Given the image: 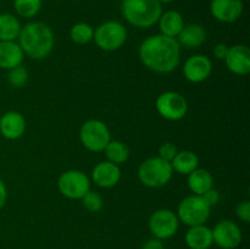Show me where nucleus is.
<instances>
[{
    "label": "nucleus",
    "mask_w": 250,
    "mask_h": 249,
    "mask_svg": "<svg viewBox=\"0 0 250 249\" xmlns=\"http://www.w3.org/2000/svg\"><path fill=\"white\" fill-rule=\"evenodd\" d=\"M227 53H229V46L226 44H216L214 48V55L216 59H221V60H225V58L227 56Z\"/></svg>",
    "instance_id": "473e14b6"
},
{
    "label": "nucleus",
    "mask_w": 250,
    "mask_h": 249,
    "mask_svg": "<svg viewBox=\"0 0 250 249\" xmlns=\"http://www.w3.org/2000/svg\"><path fill=\"white\" fill-rule=\"evenodd\" d=\"M21 32L20 21L11 14H0V42H14Z\"/></svg>",
    "instance_id": "5701e85b"
},
{
    "label": "nucleus",
    "mask_w": 250,
    "mask_h": 249,
    "mask_svg": "<svg viewBox=\"0 0 250 249\" xmlns=\"http://www.w3.org/2000/svg\"><path fill=\"white\" fill-rule=\"evenodd\" d=\"M212 71V63L205 55H194L183 65V75L189 82L199 83L207 80Z\"/></svg>",
    "instance_id": "f8f14e48"
},
{
    "label": "nucleus",
    "mask_w": 250,
    "mask_h": 249,
    "mask_svg": "<svg viewBox=\"0 0 250 249\" xmlns=\"http://www.w3.org/2000/svg\"><path fill=\"white\" fill-rule=\"evenodd\" d=\"M20 46L33 59H44L54 46V33L43 22H31L21 28L19 36Z\"/></svg>",
    "instance_id": "f03ea898"
},
{
    "label": "nucleus",
    "mask_w": 250,
    "mask_h": 249,
    "mask_svg": "<svg viewBox=\"0 0 250 249\" xmlns=\"http://www.w3.org/2000/svg\"><path fill=\"white\" fill-rule=\"evenodd\" d=\"M122 14L133 26L149 28L159 21L163 7L158 0H124Z\"/></svg>",
    "instance_id": "7ed1b4c3"
},
{
    "label": "nucleus",
    "mask_w": 250,
    "mask_h": 249,
    "mask_svg": "<svg viewBox=\"0 0 250 249\" xmlns=\"http://www.w3.org/2000/svg\"><path fill=\"white\" fill-rule=\"evenodd\" d=\"M210 211L211 208L204 202L202 195L193 194L185 198L180 203L177 217L187 226H198V225H204L209 220Z\"/></svg>",
    "instance_id": "39448f33"
},
{
    "label": "nucleus",
    "mask_w": 250,
    "mask_h": 249,
    "mask_svg": "<svg viewBox=\"0 0 250 249\" xmlns=\"http://www.w3.org/2000/svg\"><path fill=\"white\" fill-rule=\"evenodd\" d=\"M198 165H199V159L197 154L189 150L177 151L176 156L171 161L172 170L182 175H189L192 171L198 168Z\"/></svg>",
    "instance_id": "4be33fe9"
},
{
    "label": "nucleus",
    "mask_w": 250,
    "mask_h": 249,
    "mask_svg": "<svg viewBox=\"0 0 250 249\" xmlns=\"http://www.w3.org/2000/svg\"><path fill=\"white\" fill-rule=\"evenodd\" d=\"M158 1L160 2V4H168V2L173 1V0H158Z\"/></svg>",
    "instance_id": "f704fd0d"
},
{
    "label": "nucleus",
    "mask_w": 250,
    "mask_h": 249,
    "mask_svg": "<svg viewBox=\"0 0 250 249\" xmlns=\"http://www.w3.org/2000/svg\"><path fill=\"white\" fill-rule=\"evenodd\" d=\"M104 150L110 163L116 164V165L126 163L129 156L128 146L124 142L120 141H110Z\"/></svg>",
    "instance_id": "b1692460"
},
{
    "label": "nucleus",
    "mask_w": 250,
    "mask_h": 249,
    "mask_svg": "<svg viewBox=\"0 0 250 249\" xmlns=\"http://www.w3.org/2000/svg\"><path fill=\"white\" fill-rule=\"evenodd\" d=\"M80 138L84 148L95 153L104 151L109 142L111 141L109 128L100 120H89L84 122L81 127Z\"/></svg>",
    "instance_id": "0eeeda50"
},
{
    "label": "nucleus",
    "mask_w": 250,
    "mask_h": 249,
    "mask_svg": "<svg viewBox=\"0 0 250 249\" xmlns=\"http://www.w3.org/2000/svg\"><path fill=\"white\" fill-rule=\"evenodd\" d=\"M7 78H9V83L12 87H22V85L26 84L27 80H28V72H27L26 68L20 65L10 70Z\"/></svg>",
    "instance_id": "cd10ccee"
},
{
    "label": "nucleus",
    "mask_w": 250,
    "mask_h": 249,
    "mask_svg": "<svg viewBox=\"0 0 250 249\" xmlns=\"http://www.w3.org/2000/svg\"><path fill=\"white\" fill-rule=\"evenodd\" d=\"M26 131V120L20 112L9 111L0 119V133L6 139H17Z\"/></svg>",
    "instance_id": "dca6fc26"
},
{
    "label": "nucleus",
    "mask_w": 250,
    "mask_h": 249,
    "mask_svg": "<svg viewBox=\"0 0 250 249\" xmlns=\"http://www.w3.org/2000/svg\"><path fill=\"white\" fill-rule=\"evenodd\" d=\"M93 38L102 50L114 51L125 44L127 39V31L120 22L107 21L95 29Z\"/></svg>",
    "instance_id": "423d86ee"
},
{
    "label": "nucleus",
    "mask_w": 250,
    "mask_h": 249,
    "mask_svg": "<svg viewBox=\"0 0 250 249\" xmlns=\"http://www.w3.org/2000/svg\"><path fill=\"white\" fill-rule=\"evenodd\" d=\"M225 61L227 68L234 75L246 76L250 72V50L247 45L237 44L229 48Z\"/></svg>",
    "instance_id": "ddd939ff"
},
{
    "label": "nucleus",
    "mask_w": 250,
    "mask_h": 249,
    "mask_svg": "<svg viewBox=\"0 0 250 249\" xmlns=\"http://www.w3.org/2000/svg\"><path fill=\"white\" fill-rule=\"evenodd\" d=\"M177 215L168 209H160L153 212L149 219V229L158 239H168L176 234L178 229Z\"/></svg>",
    "instance_id": "9d476101"
},
{
    "label": "nucleus",
    "mask_w": 250,
    "mask_h": 249,
    "mask_svg": "<svg viewBox=\"0 0 250 249\" xmlns=\"http://www.w3.org/2000/svg\"><path fill=\"white\" fill-rule=\"evenodd\" d=\"M244 5L242 0H212L211 14L217 21L226 22H234L241 17L243 12Z\"/></svg>",
    "instance_id": "4468645a"
},
{
    "label": "nucleus",
    "mask_w": 250,
    "mask_h": 249,
    "mask_svg": "<svg viewBox=\"0 0 250 249\" xmlns=\"http://www.w3.org/2000/svg\"><path fill=\"white\" fill-rule=\"evenodd\" d=\"M156 110L164 119L178 121L187 114L188 104L182 94L170 90L159 95L156 99Z\"/></svg>",
    "instance_id": "1a4fd4ad"
},
{
    "label": "nucleus",
    "mask_w": 250,
    "mask_h": 249,
    "mask_svg": "<svg viewBox=\"0 0 250 249\" xmlns=\"http://www.w3.org/2000/svg\"><path fill=\"white\" fill-rule=\"evenodd\" d=\"M14 7L20 16L31 19L41 10L42 0H14Z\"/></svg>",
    "instance_id": "393cba45"
},
{
    "label": "nucleus",
    "mask_w": 250,
    "mask_h": 249,
    "mask_svg": "<svg viewBox=\"0 0 250 249\" xmlns=\"http://www.w3.org/2000/svg\"><path fill=\"white\" fill-rule=\"evenodd\" d=\"M210 1H212V0H210Z\"/></svg>",
    "instance_id": "c9c22d12"
},
{
    "label": "nucleus",
    "mask_w": 250,
    "mask_h": 249,
    "mask_svg": "<svg viewBox=\"0 0 250 249\" xmlns=\"http://www.w3.org/2000/svg\"><path fill=\"white\" fill-rule=\"evenodd\" d=\"M58 187L61 194L70 199H82L90 190L89 178L85 173L78 170L63 172L58 181Z\"/></svg>",
    "instance_id": "6e6552de"
},
{
    "label": "nucleus",
    "mask_w": 250,
    "mask_h": 249,
    "mask_svg": "<svg viewBox=\"0 0 250 249\" xmlns=\"http://www.w3.org/2000/svg\"><path fill=\"white\" fill-rule=\"evenodd\" d=\"M158 22L159 27H160L161 34L167 37H172V38H176V37L180 34V32L182 31L183 26H185L182 15L178 11H175V10H171V11L161 14Z\"/></svg>",
    "instance_id": "aec40b11"
},
{
    "label": "nucleus",
    "mask_w": 250,
    "mask_h": 249,
    "mask_svg": "<svg viewBox=\"0 0 250 249\" xmlns=\"http://www.w3.org/2000/svg\"><path fill=\"white\" fill-rule=\"evenodd\" d=\"M202 198L204 199V202L207 203L210 208H211V207H215V205L219 203L220 193L217 192L216 189H212V188H210L209 190H207V192L202 195Z\"/></svg>",
    "instance_id": "7c9ffc66"
},
{
    "label": "nucleus",
    "mask_w": 250,
    "mask_h": 249,
    "mask_svg": "<svg viewBox=\"0 0 250 249\" xmlns=\"http://www.w3.org/2000/svg\"><path fill=\"white\" fill-rule=\"evenodd\" d=\"M212 182L211 173L205 168H195L188 175V187L197 195H203L212 188Z\"/></svg>",
    "instance_id": "412c9836"
},
{
    "label": "nucleus",
    "mask_w": 250,
    "mask_h": 249,
    "mask_svg": "<svg viewBox=\"0 0 250 249\" xmlns=\"http://www.w3.org/2000/svg\"><path fill=\"white\" fill-rule=\"evenodd\" d=\"M177 151L178 150H177V146H176V144L167 142V143L163 144V145L159 148V158H161V159H164L165 161L171 163V161H172V159L176 156V154H177Z\"/></svg>",
    "instance_id": "c85d7f7f"
},
{
    "label": "nucleus",
    "mask_w": 250,
    "mask_h": 249,
    "mask_svg": "<svg viewBox=\"0 0 250 249\" xmlns=\"http://www.w3.org/2000/svg\"><path fill=\"white\" fill-rule=\"evenodd\" d=\"M92 177L95 185L99 187L111 188L119 183L121 178V170L116 164L103 161V163L97 164V166L93 168Z\"/></svg>",
    "instance_id": "2eb2a0df"
},
{
    "label": "nucleus",
    "mask_w": 250,
    "mask_h": 249,
    "mask_svg": "<svg viewBox=\"0 0 250 249\" xmlns=\"http://www.w3.org/2000/svg\"><path fill=\"white\" fill-rule=\"evenodd\" d=\"M82 204L88 211L98 212L103 208V198L98 192H89L82 198Z\"/></svg>",
    "instance_id": "bb28decb"
},
{
    "label": "nucleus",
    "mask_w": 250,
    "mask_h": 249,
    "mask_svg": "<svg viewBox=\"0 0 250 249\" xmlns=\"http://www.w3.org/2000/svg\"><path fill=\"white\" fill-rule=\"evenodd\" d=\"M236 215L238 216L239 220L248 224L250 222V202L249 200H244V202L239 203L236 208Z\"/></svg>",
    "instance_id": "c756f323"
},
{
    "label": "nucleus",
    "mask_w": 250,
    "mask_h": 249,
    "mask_svg": "<svg viewBox=\"0 0 250 249\" xmlns=\"http://www.w3.org/2000/svg\"><path fill=\"white\" fill-rule=\"evenodd\" d=\"M142 249H165L161 239L150 238L142 246Z\"/></svg>",
    "instance_id": "2f4dec72"
},
{
    "label": "nucleus",
    "mask_w": 250,
    "mask_h": 249,
    "mask_svg": "<svg viewBox=\"0 0 250 249\" xmlns=\"http://www.w3.org/2000/svg\"><path fill=\"white\" fill-rule=\"evenodd\" d=\"M177 42L186 48H198L207 39V32L204 27L197 23H190L183 26L182 31L177 36Z\"/></svg>",
    "instance_id": "6ab92c4d"
},
{
    "label": "nucleus",
    "mask_w": 250,
    "mask_h": 249,
    "mask_svg": "<svg viewBox=\"0 0 250 249\" xmlns=\"http://www.w3.org/2000/svg\"><path fill=\"white\" fill-rule=\"evenodd\" d=\"M172 166L171 163L164 159H146L141 164L138 170V177L144 186L150 188H160L167 185L172 178Z\"/></svg>",
    "instance_id": "20e7f679"
},
{
    "label": "nucleus",
    "mask_w": 250,
    "mask_h": 249,
    "mask_svg": "<svg viewBox=\"0 0 250 249\" xmlns=\"http://www.w3.org/2000/svg\"><path fill=\"white\" fill-rule=\"evenodd\" d=\"M23 50L15 42H0V68L11 70L23 61Z\"/></svg>",
    "instance_id": "f3484780"
},
{
    "label": "nucleus",
    "mask_w": 250,
    "mask_h": 249,
    "mask_svg": "<svg viewBox=\"0 0 250 249\" xmlns=\"http://www.w3.org/2000/svg\"><path fill=\"white\" fill-rule=\"evenodd\" d=\"M212 232V242L221 249H234L241 244L242 231L236 222L222 220L215 225Z\"/></svg>",
    "instance_id": "9b49d317"
},
{
    "label": "nucleus",
    "mask_w": 250,
    "mask_h": 249,
    "mask_svg": "<svg viewBox=\"0 0 250 249\" xmlns=\"http://www.w3.org/2000/svg\"><path fill=\"white\" fill-rule=\"evenodd\" d=\"M186 244L189 249H209L212 246V232L205 225L192 226L185 237Z\"/></svg>",
    "instance_id": "a211bd4d"
},
{
    "label": "nucleus",
    "mask_w": 250,
    "mask_h": 249,
    "mask_svg": "<svg viewBox=\"0 0 250 249\" xmlns=\"http://www.w3.org/2000/svg\"><path fill=\"white\" fill-rule=\"evenodd\" d=\"M71 39L77 44H87L89 43L94 36V29L84 22H80L76 23L75 26L71 28L70 32Z\"/></svg>",
    "instance_id": "a878e982"
},
{
    "label": "nucleus",
    "mask_w": 250,
    "mask_h": 249,
    "mask_svg": "<svg viewBox=\"0 0 250 249\" xmlns=\"http://www.w3.org/2000/svg\"><path fill=\"white\" fill-rule=\"evenodd\" d=\"M181 46L172 37L155 34L143 41L139 48V59L149 68L158 73L172 72L180 63Z\"/></svg>",
    "instance_id": "f257e3e1"
},
{
    "label": "nucleus",
    "mask_w": 250,
    "mask_h": 249,
    "mask_svg": "<svg viewBox=\"0 0 250 249\" xmlns=\"http://www.w3.org/2000/svg\"><path fill=\"white\" fill-rule=\"evenodd\" d=\"M7 200V189L6 186H5L4 181L0 180V209L5 205Z\"/></svg>",
    "instance_id": "72a5a7b5"
}]
</instances>
